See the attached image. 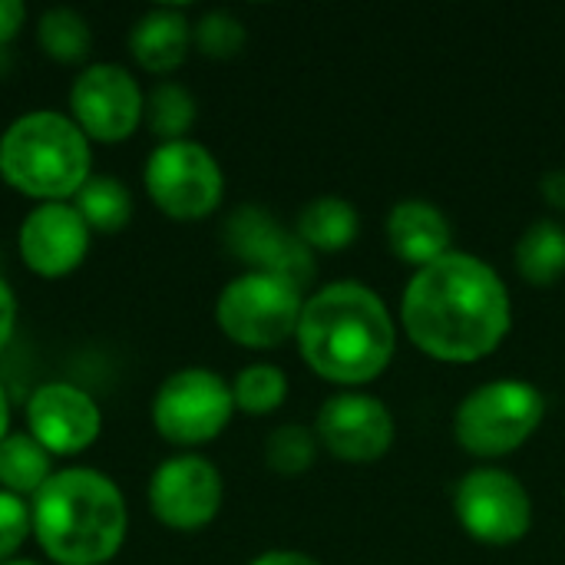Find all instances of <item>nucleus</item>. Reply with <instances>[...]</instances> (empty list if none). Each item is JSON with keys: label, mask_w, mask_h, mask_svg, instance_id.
<instances>
[{"label": "nucleus", "mask_w": 565, "mask_h": 565, "mask_svg": "<svg viewBox=\"0 0 565 565\" xmlns=\"http://www.w3.org/2000/svg\"><path fill=\"white\" fill-rule=\"evenodd\" d=\"M516 271L530 285H556L565 275V228L540 218L516 242Z\"/></svg>", "instance_id": "obj_19"}, {"label": "nucleus", "mask_w": 565, "mask_h": 565, "mask_svg": "<svg viewBox=\"0 0 565 565\" xmlns=\"http://www.w3.org/2000/svg\"><path fill=\"white\" fill-rule=\"evenodd\" d=\"M192 40H195V46H199L205 56H212V60H228V56H235V53L245 46V26H242L238 17H232V13H225V10H212V13H205V17L195 23Z\"/></svg>", "instance_id": "obj_26"}, {"label": "nucleus", "mask_w": 565, "mask_h": 565, "mask_svg": "<svg viewBox=\"0 0 565 565\" xmlns=\"http://www.w3.org/2000/svg\"><path fill=\"white\" fill-rule=\"evenodd\" d=\"M89 248V225L66 202L36 205L20 225L23 265L43 278L70 275Z\"/></svg>", "instance_id": "obj_15"}, {"label": "nucleus", "mask_w": 565, "mask_h": 565, "mask_svg": "<svg viewBox=\"0 0 565 565\" xmlns=\"http://www.w3.org/2000/svg\"><path fill=\"white\" fill-rule=\"evenodd\" d=\"M50 454L30 434H10L0 444V487L13 497L40 493L50 480Z\"/></svg>", "instance_id": "obj_20"}, {"label": "nucleus", "mask_w": 565, "mask_h": 565, "mask_svg": "<svg viewBox=\"0 0 565 565\" xmlns=\"http://www.w3.org/2000/svg\"><path fill=\"white\" fill-rule=\"evenodd\" d=\"M454 228L447 215L427 199H404L387 215V242L394 255L414 268L434 265L450 252Z\"/></svg>", "instance_id": "obj_16"}, {"label": "nucleus", "mask_w": 565, "mask_h": 565, "mask_svg": "<svg viewBox=\"0 0 565 565\" xmlns=\"http://www.w3.org/2000/svg\"><path fill=\"white\" fill-rule=\"evenodd\" d=\"M13 324H17V298H13L10 285L0 278V351L13 338Z\"/></svg>", "instance_id": "obj_28"}, {"label": "nucleus", "mask_w": 565, "mask_h": 565, "mask_svg": "<svg viewBox=\"0 0 565 565\" xmlns=\"http://www.w3.org/2000/svg\"><path fill=\"white\" fill-rule=\"evenodd\" d=\"M252 565H321L318 559L305 556V553H295V550H271V553H262Z\"/></svg>", "instance_id": "obj_31"}, {"label": "nucleus", "mask_w": 565, "mask_h": 565, "mask_svg": "<svg viewBox=\"0 0 565 565\" xmlns=\"http://www.w3.org/2000/svg\"><path fill=\"white\" fill-rule=\"evenodd\" d=\"M89 228L119 232L132 218V195L116 175H89L73 205Z\"/></svg>", "instance_id": "obj_21"}, {"label": "nucleus", "mask_w": 565, "mask_h": 565, "mask_svg": "<svg viewBox=\"0 0 565 565\" xmlns=\"http://www.w3.org/2000/svg\"><path fill=\"white\" fill-rule=\"evenodd\" d=\"M315 434H318V444H324L338 460L371 463L391 450L394 417L387 404H381L377 397L341 391L318 407Z\"/></svg>", "instance_id": "obj_12"}, {"label": "nucleus", "mask_w": 565, "mask_h": 565, "mask_svg": "<svg viewBox=\"0 0 565 565\" xmlns=\"http://www.w3.org/2000/svg\"><path fill=\"white\" fill-rule=\"evenodd\" d=\"M142 119L149 132L159 136L162 142L185 139V132L195 122V96L179 83H159L149 89L142 103Z\"/></svg>", "instance_id": "obj_22"}, {"label": "nucleus", "mask_w": 565, "mask_h": 565, "mask_svg": "<svg viewBox=\"0 0 565 565\" xmlns=\"http://www.w3.org/2000/svg\"><path fill=\"white\" fill-rule=\"evenodd\" d=\"M7 424H10V404H7V391H3V384H0V444H3V437H7Z\"/></svg>", "instance_id": "obj_32"}, {"label": "nucleus", "mask_w": 565, "mask_h": 565, "mask_svg": "<svg viewBox=\"0 0 565 565\" xmlns=\"http://www.w3.org/2000/svg\"><path fill=\"white\" fill-rule=\"evenodd\" d=\"M0 175L30 199L63 202L89 179V139L63 113H26L0 136Z\"/></svg>", "instance_id": "obj_4"}, {"label": "nucleus", "mask_w": 565, "mask_h": 565, "mask_svg": "<svg viewBox=\"0 0 565 565\" xmlns=\"http://www.w3.org/2000/svg\"><path fill=\"white\" fill-rule=\"evenodd\" d=\"M232 397L245 414H271L288 397V377L275 364H252L235 377Z\"/></svg>", "instance_id": "obj_25"}, {"label": "nucleus", "mask_w": 565, "mask_h": 565, "mask_svg": "<svg viewBox=\"0 0 565 565\" xmlns=\"http://www.w3.org/2000/svg\"><path fill=\"white\" fill-rule=\"evenodd\" d=\"M189 43H192V26L185 13L172 7L142 13L129 33V50L136 63L146 66L149 73H172L175 66H182Z\"/></svg>", "instance_id": "obj_17"}, {"label": "nucleus", "mask_w": 565, "mask_h": 565, "mask_svg": "<svg viewBox=\"0 0 565 565\" xmlns=\"http://www.w3.org/2000/svg\"><path fill=\"white\" fill-rule=\"evenodd\" d=\"M540 192H543V199H546L553 209H565V169H556V172L543 175Z\"/></svg>", "instance_id": "obj_30"}, {"label": "nucleus", "mask_w": 565, "mask_h": 565, "mask_svg": "<svg viewBox=\"0 0 565 565\" xmlns=\"http://www.w3.org/2000/svg\"><path fill=\"white\" fill-rule=\"evenodd\" d=\"M546 397L530 381H490L470 391L457 414L454 434L457 444L473 457H507L520 450L543 424Z\"/></svg>", "instance_id": "obj_5"}, {"label": "nucleus", "mask_w": 565, "mask_h": 565, "mask_svg": "<svg viewBox=\"0 0 565 565\" xmlns=\"http://www.w3.org/2000/svg\"><path fill=\"white\" fill-rule=\"evenodd\" d=\"M149 507L169 530H202L222 507V477L215 463L195 454L166 460L149 480Z\"/></svg>", "instance_id": "obj_11"}, {"label": "nucleus", "mask_w": 565, "mask_h": 565, "mask_svg": "<svg viewBox=\"0 0 565 565\" xmlns=\"http://www.w3.org/2000/svg\"><path fill=\"white\" fill-rule=\"evenodd\" d=\"M142 179L152 202L169 218H182V222L205 218L209 212H215L225 192V175L215 156L192 139L156 146Z\"/></svg>", "instance_id": "obj_7"}, {"label": "nucleus", "mask_w": 565, "mask_h": 565, "mask_svg": "<svg viewBox=\"0 0 565 565\" xmlns=\"http://www.w3.org/2000/svg\"><path fill=\"white\" fill-rule=\"evenodd\" d=\"M460 526L487 546H513L533 526V503L526 487L497 467L470 470L454 493Z\"/></svg>", "instance_id": "obj_9"}, {"label": "nucleus", "mask_w": 565, "mask_h": 565, "mask_svg": "<svg viewBox=\"0 0 565 565\" xmlns=\"http://www.w3.org/2000/svg\"><path fill=\"white\" fill-rule=\"evenodd\" d=\"M318 457V434L301 424H285L265 440V463L278 477H301Z\"/></svg>", "instance_id": "obj_24"}, {"label": "nucleus", "mask_w": 565, "mask_h": 565, "mask_svg": "<svg viewBox=\"0 0 565 565\" xmlns=\"http://www.w3.org/2000/svg\"><path fill=\"white\" fill-rule=\"evenodd\" d=\"M30 437L56 457H73L86 450L103 427L96 401L73 384H43L26 404Z\"/></svg>", "instance_id": "obj_14"}, {"label": "nucleus", "mask_w": 565, "mask_h": 565, "mask_svg": "<svg viewBox=\"0 0 565 565\" xmlns=\"http://www.w3.org/2000/svg\"><path fill=\"white\" fill-rule=\"evenodd\" d=\"M3 565H36V563H30V559H10V563H3Z\"/></svg>", "instance_id": "obj_33"}, {"label": "nucleus", "mask_w": 565, "mask_h": 565, "mask_svg": "<svg viewBox=\"0 0 565 565\" xmlns=\"http://www.w3.org/2000/svg\"><path fill=\"white\" fill-rule=\"evenodd\" d=\"M235 411L232 387L209 367H185L162 381L152 401L156 430L179 447H199L215 440Z\"/></svg>", "instance_id": "obj_8"}, {"label": "nucleus", "mask_w": 565, "mask_h": 565, "mask_svg": "<svg viewBox=\"0 0 565 565\" xmlns=\"http://www.w3.org/2000/svg\"><path fill=\"white\" fill-rule=\"evenodd\" d=\"M401 321L417 351L470 364L500 348L513 324V305L503 278L470 252H447L407 281Z\"/></svg>", "instance_id": "obj_1"}, {"label": "nucleus", "mask_w": 565, "mask_h": 565, "mask_svg": "<svg viewBox=\"0 0 565 565\" xmlns=\"http://www.w3.org/2000/svg\"><path fill=\"white\" fill-rule=\"evenodd\" d=\"M142 103L146 96L139 83L129 70L116 63L86 66L70 89L73 122L83 129L86 139L99 142H119L132 136L142 119Z\"/></svg>", "instance_id": "obj_10"}, {"label": "nucleus", "mask_w": 565, "mask_h": 565, "mask_svg": "<svg viewBox=\"0 0 565 565\" xmlns=\"http://www.w3.org/2000/svg\"><path fill=\"white\" fill-rule=\"evenodd\" d=\"M301 288L268 271H245L228 281L218 295V328L242 348H278L301 321Z\"/></svg>", "instance_id": "obj_6"}, {"label": "nucleus", "mask_w": 565, "mask_h": 565, "mask_svg": "<svg viewBox=\"0 0 565 565\" xmlns=\"http://www.w3.org/2000/svg\"><path fill=\"white\" fill-rule=\"evenodd\" d=\"M225 238L242 262L255 265V271H268L288 278L298 288H308L315 275L311 248L298 238V232H285L265 209H238L225 225Z\"/></svg>", "instance_id": "obj_13"}, {"label": "nucleus", "mask_w": 565, "mask_h": 565, "mask_svg": "<svg viewBox=\"0 0 565 565\" xmlns=\"http://www.w3.org/2000/svg\"><path fill=\"white\" fill-rule=\"evenodd\" d=\"M358 209L341 195H321L298 215V238L311 252H341L358 238Z\"/></svg>", "instance_id": "obj_18"}, {"label": "nucleus", "mask_w": 565, "mask_h": 565, "mask_svg": "<svg viewBox=\"0 0 565 565\" xmlns=\"http://www.w3.org/2000/svg\"><path fill=\"white\" fill-rule=\"evenodd\" d=\"M36 40L43 53L56 63H83L93 50V30L89 23L66 7L46 10L36 26Z\"/></svg>", "instance_id": "obj_23"}, {"label": "nucleus", "mask_w": 565, "mask_h": 565, "mask_svg": "<svg viewBox=\"0 0 565 565\" xmlns=\"http://www.w3.org/2000/svg\"><path fill=\"white\" fill-rule=\"evenodd\" d=\"M30 530H33L30 507L20 497L0 490V565L10 563V556L23 546Z\"/></svg>", "instance_id": "obj_27"}, {"label": "nucleus", "mask_w": 565, "mask_h": 565, "mask_svg": "<svg viewBox=\"0 0 565 565\" xmlns=\"http://www.w3.org/2000/svg\"><path fill=\"white\" fill-rule=\"evenodd\" d=\"M30 520L43 553L60 565H106L129 526L119 487L89 467L53 473L33 497Z\"/></svg>", "instance_id": "obj_3"}, {"label": "nucleus", "mask_w": 565, "mask_h": 565, "mask_svg": "<svg viewBox=\"0 0 565 565\" xmlns=\"http://www.w3.org/2000/svg\"><path fill=\"white\" fill-rule=\"evenodd\" d=\"M295 338L305 364L344 387L381 377L397 348L387 305L361 281H331L305 298Z\"/></svg>", "instance_id": "obj_2"}, {"label": "nucleus", "mask_w": 565, "mask_h": 565, "mask_svg": "<svg viewBox=\"0 0 565 565\" xmlns=\"http://www.w3.org/2000/svg\"><path fill=\"white\" fill-rule=\"evenodd\" d=\"M23 17H26V7L20 0H0V46L7 40H13V33L20 30Z\"/></svg>", "instance_id": "obj_29"}]
</instances>
